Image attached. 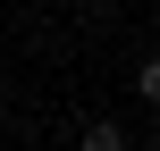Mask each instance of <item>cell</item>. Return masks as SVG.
<instances>
[{
  "label": "cell",
  "instance_id": "1",
  "mask_svg": "<svg viewBox=\"0 0 160 151\" xmlns=\"http://www.w3.org/2000/svg\"><path fill=\"white\" fill-rule=\"evenodd\" d=\"M84 151H127V126H118V118H93V126H84Z\"/></svg>",
  "mask_w": 160,
  "mask_h": 151
},
{
  "label": "cell",
  "instance_id": "2",
  "mask_svg": "<svg viewBox=\"0 0 160 151\" xmlns=\"http://www.w3.org/2000/svg\"><path fill=\"white\" fill-rule=\"evenodd\" d=\"M135 92H143V101L160 109V59H143V67H135Z\"/></svg>",
  "mask_w": 160,
  "mask_h": 151
},
{
  "label": "cell",
  "instance_id": "3",
  "mask_svg": "<svg viewBox=\"0 0 160 151\" xmlns=\"http://www.w3.org/2000/svg\"><path fill=\"white\" fill-rule=\"evenodd\" d=\"M152 151H160V126H152Z\"/></svg>",
  "mask_w": 160,
  "mask_h": 151
}]
</instances>
